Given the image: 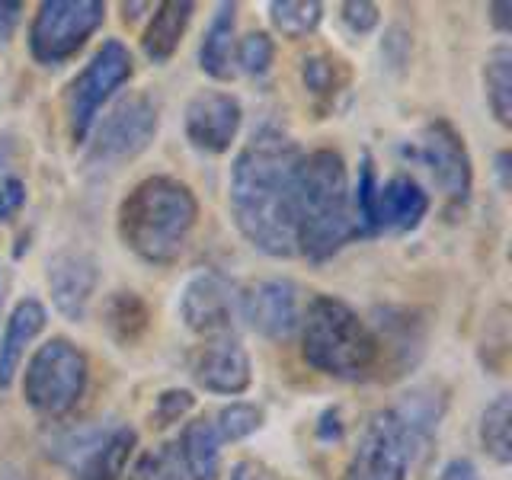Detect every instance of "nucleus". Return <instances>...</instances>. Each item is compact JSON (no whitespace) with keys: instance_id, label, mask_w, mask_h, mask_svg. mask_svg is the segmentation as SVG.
<instances>
[{"instance_id":"18","label":"nucleus","mask_w":512,"mask_h":480,"mask_svg":"<svg viewBox=\"0 0 512 480\" xmlns=\"http://www.w3.org/2000/svg\"><path fill=\"white\" fill-rule=\"evenodd\" d=\"M135 445L138 432L132 426H112L71 464L74 480H122Z\"/></svg>"},{"instance_id":"40","label":"nucleus","mask_w":512,"mask_h":480,"mask_svg":"<svg viewBox=\"0 0 512 480\" xmlns=\"http://www.w3.org/2000/svg\"><path fill=\"white\" fill-rule=\"evenodd\" d=\"M496 176H500V186L503 189H509V151H500L496 154Z\"/></svg>"},{"instance_id":"17","label":"nucleus","mask_w":512,"mask_h":480,"mask_svg":"<svg viewBox=\"0 0 512 480\" xmlns=\"http://www.w3.org/2000/svg\"><path fill=\"white\" fill-rule=\"evenodd\" d=\"M45 320H48V311L36 298H23L10 311L4 336H0V391L13 384L16 372H20V365L26 359V349L45 330Z\"/></svg>"},{"instance_id":"10","label":"nucleus","mask_w":512,"mask_h":480,"mask_svg":"<svg viewBox=\"0 0 512 480\" xmlns=\"http://www.w3.org/2000/svg\"><path fill=\"white\" fill-rule=\"evenodd\" d=\"M180 311L183 327L192 330L205 340H221V336H231L234 330V317H237V295L234 285L221 276V272H196L180 292Z\"/></svg>"},{"instance_id":"37","label":"nucleus","mask_w":512,"mask_h":480,"mask_svg":"<svg viewBox=\"0 0 512 480\" xmlns=\"http://www.w3.org/2000/svg\"><path fill=\"white\" fill-rule=\"evenodd\" d=\"M490 20L500 32H509L512 29V4H490Z\"/></svg>"},{"instance_id":"4","label":"nucleus","mask_w":512,"mask_h":480,"mask_svg":"<svg viewBox=\"0 0 512 480\" xmlns=\"http://www.w3.org/2000/svg\"><path fill=\"white\" fill-rule=\"evenodd\" d=\"M301 356L320 375L352 381L378 365L381 343L346 301L317 295L301 317Z\"/></svg>"},{"instance_id":"5","label":"nucleus","mask_w":512,"mask_h":480,"mask_svg":"<svg viewBox=\"0 0 512 480\" xmlns=\"http://www.w3.org/2000/svg\"><path fill=\"white\" fill-rule=\"evenodd\" d=\"M87 356L71 340L55 336L42 343L23 372V397L26 404L42 416H61L77 407L87 391Z\"/></svg>"},{"instance_id":"31","label":"nucleus","mask_w":512,"mask_h":480,"mask_svg":"<svg viewBox=\"0 0 512 480\" xmlns=\"http://www.w3.org/2000/svg\"><path fill=\"white\" fill-rule=\"evenodd\" d=\"M192 404H196V397H192V391H183V388H170L157 397V407H154V420L157 426H170V423H180L183 416L192 410Z\"/></svg>"},{"instance_id":"24","label":"nucleus","mask_w":512,"mask_h":480,"mask_svg":"<svg viewBox=\"0 0 512 480\" xmlns=\"http://www.w3.org/2000/svg\"><path fill=\"white\" fill-rule=\"evenodd\" d=\"M480 445L496 464L512 461V397L500 394L480 416Z\"/></svg>"},{"instance_id":"22","label":"nucleus","mask_w":512,"mask_h":480,"mask_svg":"<svg viewBox=\"0 0 512 480\" xmlns=\"http://www.w3.org/2000/svg\"><path fill=\"white\" fill-rule=\"evenodd\" d=\"M103 324L119 346H135L151 327V311L135 292H116L106 301Z\"/></svg>"},{"instance_id":"3","label":"nucleus","mask_w":512,"mask_h":480,"mask_svg":"<svg viewBox=\"0 0 512 480\" xmlns=\"http://www.w3.org/2000/svg\"><path fill=\"white\" fill-rule=\"evenodd\" d=\"M199 202L192 189L173 176H148L119 205V237L138 260L170 266L180 260L196 231Z\"/></svg>"},{"instance_id":"8","label":"nucleus","mask_w":512,"mask_h":480,"mask_svg":"<svg viewBox=\"0 0 512 480\" xmlns=\"http://www.w3.org/2000/svg\"><path fill=\"white\" fill-rule=\"evenodd\" d=\"M128 77H132V52H128L119 39H109L96 48V55L87 61V68L71 80L68 116H71L74 141H87L103 103L122 84H128Z\"/></svg>"},{"instance_id":"39","label":"nucleus","mask_w":512,"mask_h":480,"mask_svg":"<svg viewBox=\"0 0 512 480\" xmlns=\"http://www.w3.org/2000/svg\"><path fill=\"white\" fill-rule=\"evenodd\" d=\"M23 7L20 4H0V36H7L10 26L16 23V13H20Z\"/></svg>"},{"instance_id":"41","label":"nucleus","mask_w":512,"mask_h":480,"mask_svg":"<svg viewBox=\"0 0 512 480\" xmlns=\"http://www.w3.org/2000/svg\"><path fill=\"white\" fill-rule=\"evenodd\" d=\"M4 292H7V272L0 266V304H4Z\"/></svg>"},{"instance_id":"12","label":"nucleus","mask_w":512,"mask_h":480,"mask_svg":"<svg viewBox=\"0 0 512 480\" xmlns=\"http://www.w3.org/2000/svg\"><path fill=\"white\" fill-rule=\"evenodd\" d=\"M237 314L266 340H288L301 327L298 285L288 279H260L237 295Z\"/></svg>"},{"instance_id":"26","label":"nucleus","mask_w":512,"mask_h":480,"mask_svg":"<svg viewBox=\"0 0 512 480\" xmlns=\"http://www.w3.org/2000/svg\"><path fill=\"white\" fill-rule=\"evenodd\" d=\"M128 480H189L176 442L173 445H157V448H151V452H144L132 464Z\"/></svg>"},{"instance_id":"14","label":"nucleus","mask_w":512,"mask_h":480,"mask_svg":"<svg viewBox=\"0 0 512 480\" xmlns=\"http://www.w3.org/2000/svg\"><path fill=\"white\" fill-rule=\"evenodd\" d=\"M45 279L58 314L80 324L90 311L96 285H100V266H96L93 256L84 250H61L48 260Z\"/></svg>"},{"instance_id":"35","label":"nucleus","mask_w":512,"mask_h":480,"mask_svg":"<svg viewBox=\"0 0 512 480\" xmlns=\"http://www.w3.org/2000/svg\"><path fill=\"white\" fill-rule=\"evenodd\" d=\"M317 436L320 442H336L343 436V423H340V410H327L320 416V426H317Z\"/></svg>"},{"instance_id":"25","label":"nucleus","mask_w":512,"mask_h":480,"mask_svg":"<svg viewBox=\"0 0 512 480\" xmlns=\"http://www.w3.org/2000/svg\"><path fill=\"white\" fill-rule=\"evenodd\" d=\"M324 7L317 0H272L269 4V20L285 39H304L320 26Z\"/></svg>"},{"instance_id":"29","label":"nucleus","mask_w":512,"mask_h":480,"mask_svg":"<svg viewBox=\"0 0 512 480\" xmlns=\"http://www.w3.org/2000/svg\"><path fill=\"white\" fill-rule=\"evenodd\" d=\"M301 80H304V87H308L311 93H317V96L336 93V87H340V80H343V61L340 58H330V55H311V58H304V64H301Z\"/></svg>"},{"instance_id":"19","label":"nucleus","mask_w":512,"mask_h":480,"mask_svg":"<svg viewBox=\"0 0 512 480\" xmlns=\"http://www.w3.org/2000/svg\"><path fill=\"white\" fill-rule=\"evenodd\" d=\"M192 10H196V4H189V0H167V4H157L151 23L141 36L144 55H148L154 64H164L173 58V52L180 48V42L186 36Z\"/></svg>"},{"instance_id":"34","label":"nucleus","mask_w":512,"mask_h":480,"mask_svg":"<svg viewBox=\"0 0 512 480\" xmlns=\"http://www.w3.org/2000/svg\"><path fill=\"white\" fill-rule=\"evenodd\" d=\"M231 480H276V477H272V471L266 468V464L244 458L231 468Z\"/></svg>"},{"instance_id":"6","label":"nucleus","mask_w":512,"mask_h":480,"mask_svg":"<svg viewBox=\"0 0 512 480\" xmlns=\"http://www.w3.org/2000/svg\"><path fill=\"white\" fill-rule=\"evenodd\" d=\"M416 445L423 442L397 410H378L362 426L343 480H407Z\"/></svg>"},{"instance_id":"27","label":"nucleus","mask_w":512,"mask_h":480,"mask_svg":"<svg viewBox=\"0 0 512 480\" xmlns=\"http://www.w3.org/2000/svg\"><path fill=\"white\" fill-rule=\"evenodd\" d=\"M212 423H215V432L221 442H240L263 426V410L256 404H228L218 410Z\"/></svg>"},{"instance_id":"30","label":"nucleus","mask_w":512,"mask_h":480,"mask_svg":"<svg viewBox=\"0 0 512 480\" xmlns=\"http://www.w3.org/2000/svg\"><path fill=\"white\" fill-rule=\"evenodd\" d=\"M272 58H276V42L269 39V32H250L237 45V64L244 74L263 77L272 68Z\"/></svg>"},{"instance_id":"32","label":"nucleus","mask_w":512,"mask_h":480,"mask_svg":"<svg viewBox=\"0 0 512 480\" xmlns=\"http://www.w3.org/2000/svg\"><path fill=\"white\" fill-rule=\"evenodd\" d=\"M23 205H26V180L13 170L0 180V224L13 221L23 212Z\"/></svg>"},{"instance_id":"16","label":"nucleus","mask_w":512,"mask_h":480,"mask_svg":"<svg viewBox=\"0 0 512 480\" xmlns=\"http://www.w3.org/2000/svg\"><path fill=\"white\" fill-rule=\"evenodd\" d=\"M429 212V196L413 176H391L388 183H378L372 231H413Z\"/></svg>"},{"instance_id":"11","label":"nucleus","mask_w":512,"mask_h":480,"mask_svg":"<svg viewBox=\"0 0 512 480\" xmlns=\"http://www.w3.org/2000/svg\"><path fill=\"white\" fill-rule=\"evenodd\" d=\"M416 160H423L426 170L432 173V180L439 183L452 202H468L471 199V186H474V170H471V157L464 148V138L455 132L452 125L436 119L423 128L420 144L410 151Z\"/></svg>"},{"instance_id":"15","label":"nucleus","mask_w":512,"mask_h":480,"mask_svg":"<svg viewBox=\"0 0 512 480\" xmlns=\"http://www.w3.org/2000/svg\"><path fill=\"white\" fill-rule=\"evenodd\" d=\"M192 378H196L199 388L212 394L237 397L250 388L253 365L240 340L221 336V340H208V346H202L199 356L192 359Z\"/></svg>"},{"instance_id":"13","label":"nucleus","mask_w":512,"mask_h":480,"mask_svg":"<svg viewBox=\"0 0 512 480\" xmlns=\"http://www.w3.org/2000/svg\"><path fill=\"white\" fill-rule=\"evenodd\" d=\"M240 119H244V109H240L237 96L221 90H202L186 103L183 128L196 151L224 154L231 151V144L240 132Z\"/></svg>"},{"instance_id":"2","label":"nucleus","mask_w":512,"mask_h":480,"mask_svg":"<svg viewBox=\"0 0 512 480\" xmlns=\"http://www.w3.org/2000/svg\"><path fill=\"white\" fill-rule=\"evenodd\" d=\"M295 218V247L311 263L330 260L356 237L349 173L340 151L320 148L301 157Z\"/></svg>"},{"instance_id":"36","label":"nucleus","mask_w":512,"mask_h":480,"mask_svg":"<svg viewBox=\"0 0 512 480\" xmlns=\"http://www.w3.org/2000/svg\"><path fill=\"white\" fill-rule=\"evenodd\" d=\"M439 480H477V468L468 458H455L442 468Z\"/></svg>"},{"instance_id":"23","label":"nucleus","mask_w":512,"mask_h":480,"mask_svg":"<svg viewBox=\"0 0 512 480\" xmlns=\"http://www.w3.org/2000/svg\"><path fill=\"white\" fill-rule=\"evenodd\" d=\"M484 90L500 125L512 122V48L496 45L484 61Z\"/></svg>"},{"instance_id":"38","label":"nucleus","mask_w":512,"mask_h":480,"mask_svg":"<svg viewBox=\"0 0 512 480\" xmlns=\"http://www.w3.org/2000/svg\"><path fill=\"white\" fill-rule=\"evenodd\" d=\"M16 167H13V141L10 138H4L0 141V180H4L7 173H13Z\"/></svg>"},{"instance_id":"20","label":"nucleus","mask_w":512,"mask_h":480,"mask_svg":"<svg viewBox=\"0 0 512 480\" xmlns=\"http://www.w3.org/2000/svg\"><path fill=\"white\" fill-rule=\"evenodd\" d=\"M180 458L189 480H215L218 477V464H221V439L215 432L212 420H192L186 423L180 442Z\"/></svg>"},{"instance_id":"7","label":"nucleus","mask_w":512,"mask_h":480,"mask_svg":"<svg viewBox=\"0 0 512 480\" xmlns=\"http://www.w3.org/2000/svg\"><path fill=\"white\" fill-rule=\"evenodd\" d=\"M106 20L100 0H45L29 26V52L39 64L74 58Z\"/></svg>"},{"instance_id":"1","label":"nucleus","mask_w":512,"mask_h":480,"mask_svg":"<svg viewBox=\"0 0 512 480\" xmlns=\"http://www.w3.org/2000/svg\"><path fill=\"white\" fill-rule=\"evenodd\" d=\"M301 148L282 128L263 125L240 148L228 202L237 231L260 253L288 260L295 256V199H298V167Z\"/></svg>"},{"instance_id":"9","label":"nucleus","mask_w":512,"mask_h":480,"mask_svg":"<svg viewBox=\"0 0 512 480\" xmlns=\"http://www.w3.org/2000/svg\"><path fill=\"white\" fill-rule=\"evenodd\" d=\"M157 103L151 96H132L122 100L116 109L96 128L90 144V164L96 167H122L151 148L157 138Z\"/></svg>"},{"instance_id":"28","label":"nucleus","mask_w":512,"mask_h":480,"mask_svg":"<svg viewBox=\"0 0 512 480\" xmlns=\"http://www.w3.org/2000/svg\"><path fill=\"white\" fill-rule=\"evenodd\" d=\"M375 192H378V176H375V164L372 157H362L359 167V183L352 196V218H356V234H375L372 231V212H375Z\"/></svg>"},{"instance_id":"33","label":"nucleus","mask_w":512,"mask_h":480,"mask_svg":"<svg viewBox=\"0 0 512 480\" xmlns=\"http://www.w3.org/2000/svg\"><path fill=\"white\" fill-rule=\"evenodd\" d=\"M340 20L343 26L352 32V36H365V32H372L381 20V13L375 4H365V0H349V4L340 7Z\"/></svg>"},{"instance_id":"21","label":"nucleus","mask_w":512,"mask_h":480,"mask_svg":"<svg viewBox=\"0 0 512 480\" xmlns=\"http://www.w3.org/2000/svg\"><path fill=\"white\" fill-rule=\"evenodd\" d=\"M234 29H237V4H218L199 45V68L208 77H215V80L231 77Z\"/></svg>"}]
</instances>
